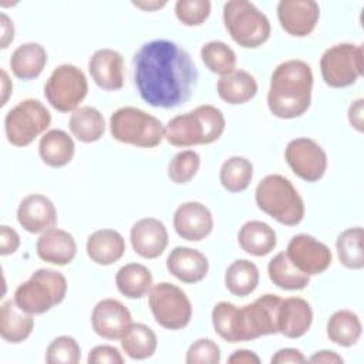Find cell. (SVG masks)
<instances>
[{
  "label": "cell",
  "instance_id": "6da1fadb",
  "mask_svg": "<svg viewBox=\"0 0 364 364\" xmlns=\"http://www.w3.org/2000/svg\"><path fill=\"white\" fill-rule=\"evenodd\" d=\"M134 80L141 98L155 108L185 104L196 85L198 70L189 53L171 40H152L134 55Z\"/></svg>",
  "mask_w": 364,
  "mask_h": 364
},
{
  "label": "cell",
  "instance_id": "7a4b0ae2",
  "mask_svg": "<svg viewBox=\"0 0 364 364\" xmlns=\"http://www.w3.org/2000/svg\"><path fill=\"white\" fill-rule=\"evenodd\" d=\"M311 88L313 71L306 61H283L272 74L267 107L277 118H299L310 108Z\"/></svg>",
  "mask_w": 364,
  "mask_h": 364
},
{
  "label": "cell",
  "instance_id": "3957f363",
  "mask_svg": "<svg viewBox=\"0 0 364 364\" xmlns=\"http://www.w3.org/2000/svg\"><path fill=\"white\" fill-rule=\"evenodd\" d=\"M226 127L222 111L210 104L179 114L164 127V139L173 146L208 145L218 141Z\"/></svg>",
  "mask_w": 364,
  "mask_h": 364
},
{
  "label": "cell",
  "instance_id": "277c9868",
  "mask_svg": "<svg viewBox=\"0 0 364 364\" xmlns=\"http://www.w3.org/2000/svg\"><path fill=\"white\" fill-rule=\"evenodd\" d=\"M257 208L286 226H296L304 218V202L293 183L283 175H266L256 186Z\"/></svg>",
  "mask_w": 364,
  "mask_h": 364
},
{
  "label": "cell",
  "instance_id": "5b68a950",
  "mask_svg": "<svg viewBox=\"0 0 364 364\" xmlns=\"http://www.w3.org/2000/svg\"><path fill=\"white\" fill-rule=\"evenodd\" d=\"M67 294V279L54 269H38L14 291L17 306L36 316L60 304Z\"/></svg>",
  "mask_w": 364,
  "mask_h": 364
},
{
  "label": "cell",
  "instance_id": "8992f818",
  "mask_svg": "<svg viewBox=\"0 0 364 364\" xmlns=\"http://www.w3.org/2000/svg\"><path fill=\"white\" fill-rule=\"evenodd\" d=\"M223 23L232 40L243 48H257L270 37V21L252 1L230 0L223 6Z\"/></svg>",
  "mask_w": 364,
  "mask_h": 364
},
{
  "label": "cell",
  "instance_id": "52a82bcc",
  "mask_svg": "<svg viewBox=\"0 0 364 364\" xmlns=\"http://www.w3.org/2000/svg\"><path fill=\"white\" fill-rule=\"evenodd\" d=\"M109 132L114 139L138 148L158 146L164 139L162 122L135 107H122L111 114Z\"/></svg>",
  "mask_w": 364,
  "mask_h": 364
},
{
  "label": "cell",
  "instance_id": "ba28073f",
  "mask_svg": "<svg viewBox=\"0 0 364 364\" xmlns=\"http://www.w3.org/2000/svg\"><path fill=\"white\" fill-rule=\"evenodd\" d=\"M51 124V114L34 98L20 101L4 117L7 141L14 146H27Z\"/></svg>",
  "mask_w": 364,
  "mask_h": 364
},
{
  "label": "cell",
  "instance_id": "9c48e42d",
  "mask_svg": "<svg viewBox=\"0 0 364 364\" xmlns=\"http://www.w3.org/2000/svg\"><path fill=\"white\" fill-rule=\"evenodd\" d=\"M148 304L155 321L166 330L185 328L192 318V304L186 293L168 282L151 287Z\"/></svg>",
  "mask_w": 364,
  "mask_h": 364
},
{
  "label": "cell",
  "instance_id": "30bf717a",
  "mask_svg": "<svg viewBox=\"0 0 364 364\" xmlns=\"http://www.w3.org/2000/svg\"><path fill=\"white\" fill-rule=\"evenodd\" d=\"M363 46L340 43L327 48L320 58V71L324 82L333 88L353 85L363 74Z\"/></svg>",
  "mask_w": 364,
  "mask_h": 364
},
{
  "label": "cell",
  "instance_id": "8fae6325",
  "mask_svg": "<svg viewBox=\"0 0 364 364\" xmlns=\"http://www.w3.org/2000/svg\"><path fill=\"white\" fill-rule=\"evenodd\" d=\"M88 92V81L81 68L74 64H61L53 70L46 85L44 97L60 111H75Z\"/></svg>",
  "mask_w": 364,
  "mask_h": 364
},
{
  "label": "cell",
  "instance_id": "7c38bea8",
  "mask_svg": "<svg viewBox=\"0 0 364 364\" xmlns=\"http://www.w3.org/2000/svg\"><path fill=\"white\" fill-rule=\"evenodd\" d=\"M282 299L276 294H263L253 303L237 307L236 334L237 343L256 340L263 336L277 334V311Z\"/></svg>",
  "mask_w": 364,
  "mask_h": 364
},
{
  "label": "cell",
  "instance_id": "4fadbf2b",
  "mask_svg": "<svg viewBox=\"0 0 364 364\" xmlns=\"http://www.w3.org/2000/svg\"><path fill=\"white\" fill-rule=\"evenodd\" d=\"M284 159L294 175L306 182L320 181L327 171V154L318 142L311 138H296L289 141Z\"/></svg>",
  "mask_w": 364,
  "mask_h": 364
},
{
  "label": "cell",
  "instance_id": "5bb4252c",
  "mask_svg": "<svg viewBox=\"0 0 364 364\" xmlns=\"http://www.w3.org/2000/svg\"><path fill=\"white\" fill-rule=\"evenodd\" d=\"M284 253L300 272L309 276L320 274L331 264V252L328 246L307 233L293 236Z\"/></svg>",
  "mask_w": 364,
  "mask_h": 364
},
{
  "label": "cell",
  "instance_id": "9a60e30c",
  "mask_svg": "<svg viewBox=\"0 0 364 364\" xmlns=\"http://www.w3.org/2000/svg\"><path fill=\"white\" fill-rule=\"evenodd\" d=\"M277 18L282 28L293 37H306L317 26L320 7L314 0H280Z\"/></svg>",
  "mask_w": 364,
  "mask_h": 364
},
{
  "label": "cell",
  "instance_id": "2e32d148",
  "mask_svg": "<svg viewBox=\"0 0 364 364\" xmlns=\"http://www.w3.org/2000/svg\"><path fill=\"white\" fill-rule=\"evenodd\" d=\"M132 324L131 311L115 299L100 300L91 313V326L97 336L105 340L121 338Z\"/></svg>",
  "mask_w": 364,
  "mask_h": 364
},
{
  "label": "cell",
  "instance_id": "e0dca14e",
  "mask_svg": "<svg viewBox=\"0 0 364 364\" xmlns=\"http://www.w3.org/2000/svg\"><path fill=\"white\" fill-rule=\"evenodd\" d=\"M173 229L179 237L189 242H200L213 229V216L200 202H185L173 213Z\"/></svg>",
  "mask_w": 364,
  "mask_h": 364
},
{
  "label": "cell",
  "instance_id": "ac0fdd59",
  "mask_svg": "<svg viewBox=\"0 0 364 364\" xmlns=\"http://www.w3.org/2000/svg\"><path fill=\"white\" fill-rule=\"evenodd\" d=\"M134 252L144 259L159 257L168 246V230L156 218H142L136 220L129 232Z\"/></svg>",
  "mask_w": 364,
  "mask_h": 364
},
{
  "label": "cell",
  "instance_id": "d6986e66",
  "mask_svg": "<svg viewBox=\"0 0 364 364\" xmlns=\"http://www.w3.org/2000/svg\"><path fill=\"white\" fill-rule=\"evenodd\" d=\"M17 220L26 232L43 233L57 225V209L47 196L33 193L21 199Z\"/></svg>",
  "mask_w": 364,
  "mask_h": 364
},
{
  "label": "cell",
  "instance_id": "ffe728a7",
  "mask_svg": "<svg viewBox=\"0 0 364 364\" xmlns=\"http://www.w3.org/2000/svg\"><path fill=\"white\" fill-rule=\"evenodd\" d=\"M92 81L105 91H117L124 87V58L112 48L97 50L88 61Z\"/></svg>",
  "mask_w": 364,
  "mask_h": 364
},
{
  "label": "cell",
  "instance_id": "44dd1931",
  "mask_svg": "<svg viewBox=\"0 0 364 364\" xmlns=\"http://www.w3.org/2000/svg\"><path fill=\"white\" fill-rule=\"evenodd\" d=\"M168 272L182 283H198L203 280L209 272L206 256L192 247L176 246L166 259Z\"/></svg>",
  "mask_w": 364,
  "mask_h": 364
},
{
  "label": "cell",
  "instance_id": "7402d4cb",
  "mask_svg": "<svg viewBox=\"0 0 364 364\" xmlns=\"http://www.w3.org/2000/svg\"><path fill=\"white\" fill-rule=\"evenodd\" d=\"M313 323V310L301 297L282 299L277 311V331L287 338H300Z\"/></svg>",
  "mask_w": 364,
  "mask_h": 364
},
{
  "label": "cell",
  "instance_id": "603a6c76",
  "mask_svg": "<svg viewBox=\"0 0 364 364\" xmlns=\"http://www.w3.org/2000/svg\"><path fill=\"white\" fill-rule=\"evenodd\" d=\"M37 256L50 264L65 266L71 263L77 255V243L74 236L63 229H48L41 233L36 243Z\"/></svg>",
  "mask_w": 364,
  "mask_h": 364
},
{
  "label": "cell",
  "instance_id": "cb8c5ba5",
  "mask_svg": "<svg viewBox=\"0 0 364 364\" xmlns=\"http://www.w3.org/2000/svg\"><path fill=\"white\" fill-rule=\"evenodd\" d=\"M85 250L94 263L108 266L124 256L125 240L122 235L114 229H98L88 236Z\"/></svg>",
  "mask_w": 364,
  "mask_h": 364
},
{
  "label": "cell",
  "instance_id": "d4e9b609",
  "mask_svg": "<svg viewBox=\"0 0 364 364\" xmlns=\"http://www.w3.org/2000/svg\"><path fill=\"white\" fill-rule=\"evenodd\" d=\"M33 314L21 310L14 300H7L0 307V336L10 344L27 340L33 331Z\"/></svg>",
  "mask_w": 364,
  "mask_h": 364
},
{
  "label": "cell",
  "instance_id": "484cf974",
  "mask_svg": "<svg viewBox=\"0 0 364 364\" xmlns=\"http://www.w3.org/2000/svg\"><path fill=\"white\" fill-rule=\"evenodd\" d=\"M216 91L220 100L230 105L245 104L250 101L257 92V82L255 77L245 70H233L216 82Z\"/></svg>",
  "mask_w": 364,
  "mask_h": 364
},
{
  "label": "cell",
  "instance_id": "4316f807",
  "mask_svg": "<svg viewBox=\"0 0 364 364\" xmlns=\"http://www.w3.org/2000/svg\"><path fill=\"white\" fill-rule=\"evenodd\" d=\"M237 242L246 253L262 257L269 255L277 243L274 229L262 220H249L242 225L237 233Z\"/></svg>",
  "mask_w": 364,
  "mask_h": 364
},
{
  "label": "cell",
  "instance_id": "83f0119b",
  "mask_svg": "<svg viewBox=\"0 0 364 364\" xmlns=\"http://www.w3.org/2000/svg\"><path fill=\"white\" fill-rule=\"evenodd\" d=\"M74 152V141L63 129H50L40 138L38 155L41 161L51 168H61L70 164Z\"/></svg>",
  "mask_w": 364,
  "mask_h": 364
},
{
  "label": "cell",
  "instance_id": "f1b7e54d",
  "mask_svg": "<svg viewBox=\"0 0 364 364\" xmlns=\"http://www.w3.org/2000/svg\"><path fill=\"white\" fill-rule=\"evenodd\" d=\"M47 64V51L38 43H23L10 57V68L20 80L37 78Z\"/></svg>",
  "mask_w": 364,
  "mask_h": 364
},
{
  "label": "cell",
  "instance_id": "f546056e",
  "mask_svg": "<svg viewBox=\"0 0 364 364\" xmlns=\"http://www.w3.org/2000/svg\"><path fill=\"white\" fill-rule=\"evenodd\" d=\"M68 127L73 136L84 144H91L101 139L105 132V121L102 114L91 105L80 107L73 111Z\"/></svg>",
  "mask_w": 364,
  "mask_h": 364
},
{
  "label": "cell",
  "instance_id": "4dcf8cb0",
  "mask_svg": "<svg viewBox=\"0 0 364 364\" xmlns=\"http://www.w3.org/2000/svg\"><path fill=\"white\" fill-rule=\"evenodd\" d=\"M115 284L121 294L128 299H141L152 287V273L141 263H128L115 274Z\"/></svg>",
  "mask_w": 364,
  "mask_h": 364
},
{
  "label": "cell",
  "instance_id": "1f68e13d",
  "mask_svg": "<svg viewBox=\"0 0 364 364\" xmlns=\"http://www.w3.org/2000/svg\"><path fill=\"white\" fill-rule=\"evenodd\" d=\"M326 331L327 337L334 344L341 347H351L360 340L363 326L354 311L343 309L334 311L330 316Z\"/></svg>",
  "mask_w": 364,
  "mask_h": 364
},
{
  "label": "cell",
  "instance_id": "d6a6232c",
  "mask_svg": "<svg viewBox=\"0 0 364 364\" xmlns=\"http://www.w3.org/2000/svg\"><path fill=\"white\" fill-rule=\"evenodd\" d=\"M269 279L283 290H303L310 283V276L300 272L284 252L277 253L267 264Z\"/></svg>",
  "mask_w": 364,
  "mask_h": 364
},
{
  "label": "cell",
  "instance_id": "836d02e7",
  "mask_svg": "<svg viewBox=\"0 0 364 364\" xmlns=\"http://www.w3.org/2000/svg\"><path fill=\"white\" fill-rule=\"evenodd\" d=\"M259 284V269L247 259H237L232 262L225 272L226 289L237 296L246 297L256 290Z\"/></svg>",
  "mask_w": 364,
  "mask_h": 364
},
{
  "label": "cell",
  "instance_id": "e575fe53",
  "mask_svg": "<svg viewBox=\"0 0 364 364\" xmlns=\"http://www.w3.org/2000/svg\"><path fill=\"white\" fill-rule=\"evenodd\" d=\"M158 340L155 331L142 323H132L121 337L122 351L132 360H145L156 351Z\"/></svg>",
  "mask_w": 364,
  "mask_h": 364
},
{
  "label": "cell",
  "instance_id": "d590c367",
  "mask_svg": "<svg viewBox=\"0 0 364 364\" xmlns=\"http://www.w3.org/2000/svg\"><path fill=\"white\" fill-rule=\"evenodd\" d=\"M364 230L360 226L348 228L343 230L336 240V249L340 263L353 270L364 267V250H363Z\"/></svg>",
  "mask_w": 364,
  "mask_h": 364
},
{
  "label": "cell",
  "instance_id": "8d00e7d4",
  "mask_svg": "<svg viewBox=\"0 0 364 364\" xmlns=\"http://www.w3.org/2000/svg\"><path fill=\"white\" fill-rule=\"evenodd\" d=\"M253 178V165L245 156L228 158L219 171V181L222 186L232 193L243 192L247 189Z\"/></svg>",
  "mask_w": 364,
  "mask_h": 364
},
{
  "label": "cell",
  "instance_id": "74e56055",
  "mask_svg": "<svg viewBox=\"0 0 364 364\" xmlns=\"http://www.w3.org/2000/svg\"><path fill=\"white\" fill-rule=\"evenodd\" d=\"M200 58L209 71L220 75L233 71L236 67L235 51L226 43L219 40L205 43L200 48Z\"/></svg>",
  "mask_w": 364,
  "mask_h": 364
},
{
  "label": "cell",
  "instance_id": "f35d334b",
  "mask_svg": "<svg viewBox=\"0 0 364 364\" xmlns=\"http://www.w3.org/2000/svg\"><path fill=\"white\" fill-rule=\"evenodd\" d=\"M200 166V156L192 149H185L173 155L168 165V176L176 185L188 183L195 178Z\"/></svg>",
  "mask_w": 364,
  "mask_h": 364
},
{
  "label": "cell",
  "instance_id": "ab89813d",
  "mask_svg": "<svg viewBox=\"0 0 364 364\" xmlns=\"http://www.w3.org/2000/svg\"><path fill=\"white\" fill-rule=\"evenodd\" d=\"M44 358L48 364H77L81 358V348L74 337L58 336L48 344Z\"/></svg>",
  "mask_w": 364,
  "mask_h": 364
},
{
  "label": "cell",
  "instance_id": "60d3db41",
  "mask_svg": "<svg viewBox=\"0 0 364 364\" xmlns=\"http://www.w3.org/2000/svg\"><path fill=\"white\" fill-rule=\"evenodd\" d=\"M236 313L237 306L229 301H219L212 310V326L219 337L228 343H237Z\"/></svg>",
  "mask_w": 364,
  "mask_h": 364
},
{
  "label": "cell",
  "instance_id": "b9f144b4",
  "mask_svg": "<svg viewBox=\"0 0 364 364\" xmlns=\"http://www.w3.org/2000/svg\"><path fill=\"white\" fill-rule=\"evenodd\" d=\"M209 0H178L175 3L176 18L188 27L200 26L210 14Z\"/></svg>",
  "mask_w": 364,
  "mask_h": 364
},
{
  "label": "cell",
  "instance_id": "7bdbcfd3",
  "mask_svg": "<svg viewBox=\"0 0 364 364\" xmlns=\"http://www.w3.org/2000/svg\"><path fill=\"white\" fill-rule=\"evenodd\" d=\"M185 361L188 364H219L220 348L212 338H199L189 346Z\"/></svg>",
  "mask_w": 364,
  "mask_h": 364
},
{
  "label": "cell",
  "instance_id": "ee69618b",
  "mask_svg": "<svg viewBox=\"0 0 364 364\" xmlns=\"http://www.w3.org/2000/svg\"><path fill=\"white\" fill-rule=\"evenodd\" d=\"M87 361L88 364H122L124 357L114 346L101 344L90 351Z\"/></svg>",
  "mask_w": 364,
  "mask_h": 364
},
{
  "label": "cell",
  "instance_id": "f6af8a7d",
  "mask_svg": "<svg viewBox=\"0 0 364 364\" xmlns=\"http://www.w3.org/2000/svg\"><path fill=\"white\" fill-rule=\"evenodd\" d=\"M20 246V236L18 233L7 226V225H1L0 226V255L1 256H7V255H13Z\"/></svg>",
  "mask_w": 364,
  "mask_h": 364
},
{
  "label": "cell",
  "instance_id": "bcb514c9",
  "mask_svg": "<svg viewBox=\"0 0 364 364\" xmlns=\"http://www.w3.org/2000/svg\"><path fill=\"white\" fill-rule=\"evenodd\" d=\"M307 358L303 355V353L297 348H291V347H286V348H280L277 350L272 358L270 363L272 364H287V363H306Z\"/></svg>",
  "mask_w": 364,
  "mask_h": 364
},
{
  "label": "cell",
  "instance_id": "7dc6e473",
  "mask_svg": "<svg viewBox=\"0 0 364 364\" xmlns=\"http://www.w3.org/2000/svg\"><path fill=\"white\" fill-rule=\"evenodd\" d=\"M363 104L364 100L358 98L354 102H351L348 108V121L353 128H355L358 132L364 131V115H363Z\"/></svg>",
  "mask_w": 364,
  "mask_h": 364
},
{
  "label": "cell",
  "instance_id": "c3c4849f",
  "mask_svg": "<svg viewBox=\"0 0 364 364\" xmlns=\"http://www.w3.org/2000/svg\"><path fill=\"white\" fill-rule=\"evenodd\" d=\"M228 363L230 364H259L260 358L256 353L250 351V350H236L233 351V354L228 358Z\"/></svg>",
  "mask_w": 364,
  "mask_h": 364
},
{
  "label": "cell",
  "instance_id": "681fc988",
  "mask_svg": "<svg viewBox=\"0 0 364 364\" xmlns=\"http://www.w3.org/2000/svg\"><path fill=\"white\" fill-rule=\"evenodd\" d=\"M0 24H1V46L0 47L7 48L9 44L14 38V24L4 13L0 14Z\"/></svg>",
  "mask_w": 364,
  "mask_h": 364
},
{
  "label": "cell",
  "instance_id": "f907efd6",
  "mask_svg": "<svg viewBox=\"0 0 364 364\" xmlns=\"http://www.w3.org/2000/svg\"><path fill=\"white\" fill-rule=\"evenodd\" d=\"M307 361L310 363H326V364H336V363H343V357L338 355L334 351L330 350H321L314 353L310 358H307Z\"/></svg>",
  "mask_w": 364,
  "mask_h": 364
},
{
  "label": "cell",
  "instance_id": "816d5d0a",
  "mask_svg": "<svg viewBox=\"0 0 364 364\" xmlns=\"http://www.w3.org/2000/svg\"><path fill=\"white\" fill-rule=\"evenodd\" d=\"M13 90V85H11V81L9 80V75L7 73L3 70L1 71V91H3V98H1V105H4L7 102V98L10 95Z\"/></svg>",
  "mask_w": 364,
  "mask_h": 364
},
{
  "label": "cell",
  "instance_id": "f5cc1de1",
  "mask_svg": "<svg viewBox=\"0 0 364 364\" xmlns=\"http://www.w3.org/2000/svg\"><path fill=\"white\" fill-rule=\"evenodd\" d=\"M132 4L145 11H152V10L164 7L166 4V1H132Z\"/></svg>",
  "mask_w": 364,
  "mask_h": 364
}]
</instances>
